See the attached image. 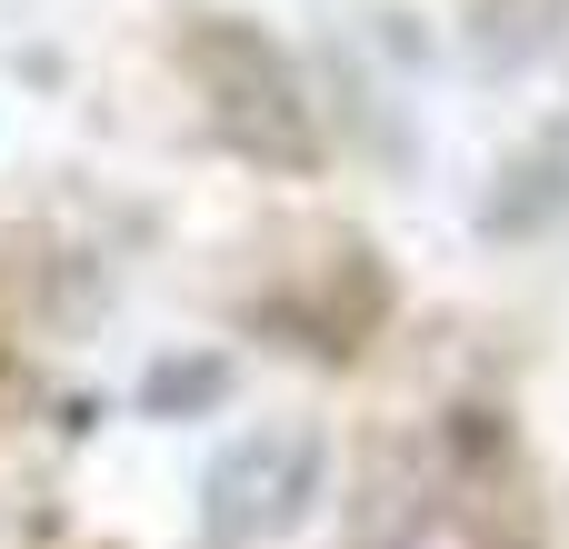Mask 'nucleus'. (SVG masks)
<instances>
[{
    "label": "nucleus",
    "instance_id": "nucleus-1",
    "mask_svg": "<svg viewBox=\"0 0 569 549\" xmlns=\"http://www.w3.org/2000/svg\"><path fill=\"white\" fill-rule=\"evenodd\" d=\"M180 60H190V80H200V100H210V130L240 150V160H260V170H320V100L300 90V70H290V50L270 40V30H250V20H190V40H180Z\"/></svg>",
    "mask_w": 569,
    "mask_h": 549
},
{
    "label": "nucleus",
    "instance_id": "nucleus-2",
    "mask_svg": "<svg viewBox=\"0 0 569 549\" xmlns=\"http://www.w3.org/2000/svg\"><path fill=\"white\" fill-rule=\"evenodd\" d=\"M310 500H320V430H310V420H260V430H240V440L210 460V480H200V520H210L220 549L280 540Z\"/></svg>",
    "mask_w": 569,
    "mask_h": 549
},
{
    "label": "nucleus",
    "instance_id": "nucleus-3",
    "mask_svg": "<svg viewBox=\"0 0 569 549\" xmlns=\"http://www.w3.org/2000/svg\"><path fill=\"white\" fill-rule=\"evenodd\" d=\"M220 400H230V360H210V350L160 360V370L140 380V410H150V420H200V410H220Z\"/></svg>",
    "mask_w": 569,
    "mask_h": 549
},
{
    "label": "nucleus",
    "instance_id": "nucleus-4",
    "mask_svg": "<svg viewBox=\"0 0 569 549\" xmlns=\"http://www.w3.org/2000/svg\"><path fill=\"white\" fill-rule=\"evenodd\" d=\"M560 200H569V180H560V160L540 150V160H520V170H510V190H490V210H480V220H490V230H530V220H550Z\"/></svg>",
    "mask_w": 569,
    "mask_h": 549
}]
</instances>
